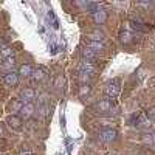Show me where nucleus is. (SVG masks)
<instances>
[{"label":"nucleus","instance_id":"14","mask_svg":"<svg viewBox=\"0 0 155 155\" xmlns=\"http://www.w3.org/2000/svg\"><path fill=\"white\" fill-rule=\"evenodd\" d=\"M47 78V73H45V70L44 68H37V70H34L33 71V74H31V79H33V82H42L44 79Z\"/></svg>","mask_w":155,"mask_h":155},{"label":"nucleus","instance_id":"24","mask_svg":"<svg viewBox=\"0 0 155 155\" xmlns=\"http://www.w3.org/2000/svg\"><path fill=\"white\" fill-rule=\"evenodd\" d=\"M20 155H33L31 152H23V153H20Z\"/></svg>","mask_w":155,"mask_h":155},{"label":"nucleus","instance_id":"8","mask_svg":"<svg viewBox=\"0 0 155 155\" xmlns=\"http://www.w3.org/2000/svg\"><path fill=\"white\" fill-rule=\"evenodd\" d=\"M23 107V102L19 99V98H14V99H11L8 102V106H6V112H9L11 115H16L17 112H20Z\"/></svg>","mask_w":155,"mask_h":155},{"label":"nucleus","instance_id":"25","mask_svg":"<svg viewBox=\"0 0 155 155\" xmlns=\"http://www.w3.org/2000/svg\"><path fill=\"white\" fill-rule=\"evenodd\" d=\"M153 143H155V135H153Z\"/></svg>","mask_w":155,"mask_h":155},{"label":"nucleus","instance_id":"10","mask_svg":"<svg viewBox=\"0 0 155 155\" xmlns=\"http://www.w3.org/2000/svg\"><path fill=\"white\" fill-rule=\"evenodd\" d=\"M106 20H107V12H106L104 9L96 8V9L93 11V22L98 23V25H102Z\"/></svg>","mask_w":155,"mask_h":155},{"label":"nucleus","instance_id":"17","mask_svg":"<svg viewBox=\"0 0 155 155\" xmlns=\"http://www.w3.org/2000/svg\"><path fill=\"white\" fill-rule=\"evenodd\" d=\"M120 41H121V44H124V45L130 44V42L134 41V33H130V31H126V30H123V31L120 33Z\"/></svg>","mask_w":155,"mask_h":155},{"label":"nucleus","instance_id":"1","mask_svg":"<svg viewBox=\"0 0 155 155\" xmlns=\"http://www.w3.org/2000/svg\"><path fill=\"white\" fill-rule=\"evenodd\" d=\"M113 109V102L110 99H99L98 102H95V104L90 107V110H93L96 113H107Z\"/></svg>","mask_w":155,"mask_h":155},{"label":"nucleus","instance_id":"22","mask_svg":"<svg viewBox=\"0 0 155 155\" xmlns=\"http://www.w3.org/2000/svg\"><path fill=\"white\" fill-rule=\"evenodd\" d=\"M137 6H144V8H149V6H152V3H149V2H146V3H137Z\"/></svg>","mask_w":155,"mask_h":155},{"label":"nucleus","instance_id":"3","mask_svg":"<svg viewBox=\"0 0 155 155\" xmlns=\"http://www.w3.org/2000/svg\"><path fill=\"white\" fill-rule=\"evenodd\" d=\"M99 140L101 141H106V143H112V141L116 140V137H118V132L115 130V129H104V130H101L98 134Z\"/></svg>","mask_w":155,"mask_h":155},{"label":"nucleus","instance_id":"15","mask_svg":"<svg viewBox=\"0 0 155 155\" xmlns=\"http://www.w3.org/2000/svg\"><path fill=\"white\" fill-rule=\"evenodd\" d=\"M16 65V59L14 58H8V59H3L2 61V64H0V68L2 70H6V73L8 71H12V67Z\"/></svg>","mask_w":155,"mask_h":155},{"label":"nucleus","instance_id":"6","mask_svg":"<svg viewBox=\"0 0 155 155\" xmlns=\"http://www.w3.org/2000/svg\"><path fill=\"white\" fill-rule=\"evenodd\" d=\"M34 98H36L34 88H31V87H25L23 90H20V98H19V99L23 102V104H28V102H31Z\"/></svg>","mask_w":155,"mask_h":155},{"label":"nucleus","instance_id":"23","mask_svg":"<svg viewBox=\"0 0 155 155\" xmlns=\"http://www.w3.org/2000/svg\"><path fill=\"white\" fill-rule=\"evenodd\" d=\"M3 134H5V130H3V126L0 124V137H3Z\"/></svg>","mask_w":155,"mask_h":155},{"label":"nucleus","instance_id":"9","mask_svg":"<svg viewBox=\"0 0 155 155\" xmlns=\"http://www.w3.org/2000/svg\"><path fill=\"white\" fill-rule=\"evenodd\" d=\"M87 37H88V41H92V42H101V44H104V39H106V34L102 33L101 30H93V31H90L88 34H87Z\"/></svg>","mask_w":155,"mask_h":155},{"label":"nucleus","instance_id":"18","mask_svg":"<svg viewBox=\"0 0 155 155\" xmlns=\"http://www.w3.org/2000/svg\"><path fill=\"white\" fill-rule=\"evenodd\" d=\"M98 58V53H95V51H92L90 48L84 47L82 48V59H87V61H95Z\"/></svg>","mask_w":155,"mask_h":155},{"label":"nucleus","instance_id":"12","mask_svg":"<svg viewBox=\"0 0 155 155\" xmlns=\"http://www.w3.org/2000/svg\"><path fill=\"white\" fill-rule=\"evenodd\" d=\"M33 67L30 65V64H22V65L19 67V71H17V74L19 76H22V78H31V74H33Z\"/></svg>","mask_w":155,"mask_h":155},{"label":"nucleus","instance_id":"20","mask_svg":"<svg viewBox=\"0 0 155 155\" xmlns=\"http://www.w3.org/2000/svg\"><path fill=\"white\" fill-rule=\"evenodd\" d=\"M79 82H81V84H88V82H90V74L79 71Z\"/></svg>","mask_w":155,"mask_h":155},{"label":"nucleus","instance_id":"13","mask_svg":"<svg viewBox=\"0 0 155 155\" xmlns=\"http://www.w3.org/2000/svg\"><path fill=\"white\" fill-rule=\"evenodd\" d=\"M85 47L90 48L92 51H95V53H101V51L106 50V45L101 44V42H92V41H87L85 42Z\"/></svg>","mask_w":155,"mask_h":155},{"label":"nucleus","instance_id":"21","mask_svg":"<svg viewBox=\"0 0 155 155\" xmlns=\"http://www.w3.org/2000/svg\"><path fill=\"white\" fill-rule=\"evenodd\" d=\"M146 118L147 120H152V121H155V107H150L149 110H146Z\"/></svg>","mask_w":155,"mask_h":155},{"label":"nucleus","instance_id":"16","mask_svg":"<svg viewBox=\"0 0 155 155\" xmlns=\"http://www.w3.org/2000/svg\"><path fill=\"white\" fill-rule=\"evenodd\" d=\"M8 58H14V50L8 45H3L0 48V59H8Z\"/></svg>","mask_w":155,"mask_h":155},{"label":"nucleus","instance_id":"7","mask_svg":"<svg viewBox=\"0 0 155 155\" xmlns=\"http://www.w3.org/2000/svg\"><path fill=\"white\" fill-rule=\"evenodd\" d=\"M3 82L8 87H16L19 84V74L16 71H8L3 74Z\"/></svg>","mask_w":155,"mask_h":155},{"label":"nucleus","instance_id":"5","mask_svg":"<svg viewBox=\"0 0 155 155\" xmlns=\"http://www.w3.org/2000/svg\"><path fill=\"white\" fill-rule=\"evenodd\" d=\"M79 71H81V73H87V74L92 76L93 73H96V65L93 64V61L82 59L81 64H79Z\"/></svg>","mask_w":155,"mask_h":155},{"label":"nucleus","instance_id":"19","mask_svg":"<svg viewBox=\"0 0 155 155\" xmlns=\"http://www.w3.org/2000/svg\"><path fill=\"white\" fill-rule=\"evenodd\" d=\"M90 85L88 84H81V87H79V96L81 98H84V96H87L88 93H90Z\"/></svg>","mask_w":155,"mask_h":155},{"label":"nucleus","instance_id":"11","mask_svg":"<svg viewBox=\"0 0 155 155\" xmlns=\"http://www.w3.org/2000/svg\"><path fill=\"white\" fill-rule=\"evenodd\" d=\"M34 110H36V107H34L33 102H28V104H23V107H22V110H20L22 118H25V120L31 118V116L34 115Z\"/></svg>","mask_w":155,"mask_h":155},{"label":"nucleus","instance_id":"4","mask_svg":"<svg viewBox=\"0 0 155 155\" xmlns=\"http://www.w3.org/2000/svg\"><path fill=\"white\" fill-rule=\"evenodd\" d=\"M6 124L12 129V130H22V127H23V121H22V118L20 116H17V115H9L8 118H6Z\"/></svg>","mask_w":155,"mask_h":155},{"label":"nucleus","instance_id":"2","mask_svg":"<svg viewBox=\"0 0 155 155\" xmlns=\"http://www.w3.org/2000/svg\"><path fill=\"white\" fill-rule=\"evenodd\" d=\"M121 92V81L120 79H112L106 85V95L109 98H116Z\"/></svg>","mask_w":155,"mask_h":155}]
</instances>
